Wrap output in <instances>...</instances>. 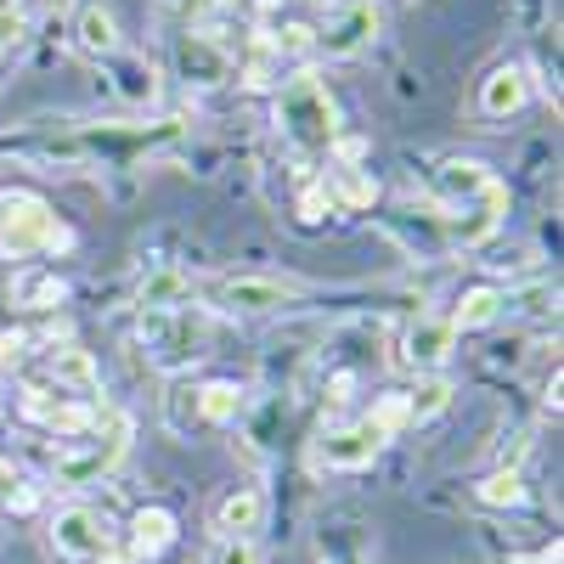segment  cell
Here are the masks:
<instances>
[{"mask_svg": "<svg viewBox=\"0 0 564 564\" xmlns=\"http://www.w3.org/2000/svg\"><path fill=\"white\" fill-rule=\"evenodd\" d=\"M23 34H29V18L18 7H0V52H12Z\"/></svg>", "mask_w": 564, "mask_h": 564, "instance_id": "obj_28", "label": "cell"}, {"mask_svg": "<svg viewBox=\"0 0 564 564\" xmlns=\"http://www.w3.org/2000/svg\"><path fill=\"white\" fill-rule=\"evenodd\" d=\"M525 102H531V68L502 63V68H491V74L480 79V113H486V119H513Z\"/></svg>", "mask_w": 564, "mask_h": 564, "instance_id": "obj_15", "label": "cell"}, {"mask_svg": "<svg viewBox=\"0 0 564 564\" xmlns=\"http://www.w3.org/2000/svg\"><path fill=\"white\" fill-rule=\"evenodd\" d=\"M175 68L186 85H220L231 74V52L220 40H209L204 29H186V34H175Z\"/></svg>", "mask_w": 564, "mask_h": 564, "instance_id": "obj_14", "label": "cell"}, {"mask_svg": "<svg viewBox=\"0 0 564 564\" xmlns=\"http://www.w3.org/2000/svg\"><path fill=\"white\" fill-rule=\"evenodd\" d=\"M327 209H334V193H327L322 181H311L305 193H300V220H311V226H316V220H322Z\"/></svg>", "mask_w": 564, "mask_h": 564, "instance_id": "obj_26", "label": "cell"}, {"mask_svg": "<svg viewBox=\"0 0 564 564\" xmlns=\"http://www.w3.org/2000/svg\"><path fill=\"white\" fill-rule=\"evenodd\" d=\"M164 417H170V430L186 435L198 423V384H186V379H170V395H164Z\"/></svg>", "mask_w": 564, "mask_h": 564, "instance_id": "obj_24", "label": "cell"}, {"mask_svg": "<svg viewBox=\"0 0 564 564\" xmlns=\"http://www.w3.org/2000/svg\"><path fill=\"white\" fill-rule=\"evenodd\" d=\"M209 525H215V542H254V531L265 525V491L260 486H231L215 502Z\"/></svg>", "mask_w": 564, "mask_h": 564, "instance_id": "obj_13", "label": "cell"}, {"mask_svg": "<svg viewBox=\"0 0 564 564\" xmlns=\"http://www.w3.org/2000/svg\"><path fill=\"white\" fill-rule=\"evenodd\" d=\"M175 305H193V276L164 265L141 282V311H175Z\"/></svg>", "mask_w": 564, "mask_h": 564, "instance_id": "obj_21", "label": "cell"}, {"mask_svg": "<svg viewBox=\"0 0 564 564\" xmlns=\"http://www.w3.org/2000/svg\"><path fill=\"white\" fill-rule=\"evenodd\" d=\"M198 294L209 311L220 316H271V311H289L300 305L311 289L294 276H265V271H243V276H209L198 282Z\"/></svg>", "mask_w": 564, "mask_h": 564, "instance_id": "obj_7", "label": "cell"}, {"mask_svg": "<svg viewBox=\"0 0 564 564\" xmlns=\"http://www.w3.org/2000/svg\"><path fill=\"white\" fill-rule=\"evenodd\" d=\"M52 547L74 564H97L113 553V531L102 513H90V508H63L57 520H52Z\"/></svg>", "mask_w": 564, "mask_h": 564, "instance_id": "obj_11", "label": "cell"}, {"mask_svg": "<svg viewBox=\"0 0 564 564\" xmlns=\"http://www.w3.org/2000/svg\"><path fill=\"white\" fill-rule=\"evenodd\" d=\"M475 497H480L486 508H525V502H531L520 468H497V475H486V480L475 486Z\"/></svg>", "mask_w": 564, "mask_h": 564, "instance_id": "obj_23", "label": "cell"}, {"mask_svg": "<svg viewBox=\"0 0 564 564\" xmlns=\"http://www.w3.org/2000/svg\"><path fill=\"white\" fill-rule=\"evenodd\" d=\"M276 135L289 141V153L311 170L316 159L334 153V141H339V102H334V90L322 85V74L300 68L289 85L276 90Z\"/></svg>", "mask_w": 564, "mask_h": 564, "instance_id": "obj_3", "label": "cell"}, {"mask_svg": "<svg viewBox=\"0 0 564 564\" xmlns=\"http://www.w3.org/2000/svg\"><path fill=\"white\" fill-rule=\"evenodd\" d=\"M52 379H57V390H74V395H97L102 390V367H97V356L90 350H79V345H63V350H52Z\"/></svg>", "mask_w": 564, "mask_h": 564, "instance_id": "obj_18", "label": "cell"}, {"mask_svg": "<svg viewBox=\"0 0 564 564\" xmlns=\"http://www.w3.org/2000/svg\"><path fill=\"white\" fill-rule=\"evenodd\" d=\"M558 558H564V553H558V542H547V547H542V553H536L531 564H558Z\"/></svg>", "mask_w": 564, "mask_h": 564, "instance_id": "obj_29", "label": "cell"}, {"mask_svg": "<svg viewBox=\"0 0 564 564\" xmlns=\"http://www.w3.org/2000/svg\"><path fill=\"white\" fill-rule=\"evenodd\" d=\"M175 536H181V520H175L170 508H141L135 520H130V564L164 558L175 547Z\"/></svg>", "mask_w": 564, "mask_h": 564, "instance_id": "obj_17", "label": "cell"}, {"mask_svg": "<svg viewBox=\"0 0 564 564\" xmlns=\"http://www.w3.org/2000/svg\"><path fill=\"white\" fill-rule=\"evenodd\" d=\"M379 29H384V12H379V0H345V7H334L327 12V23L316 29V52L322 57H334V63H345V57H361L372 40H379Z\"/></svg>", "mask_w": 564, "mask_h": 564, "instance_id": "obj_9", "label": "cell"}, {"mask_svg": "<svg viewBox=\"0 0 564 564\" xmlns=\"http://www.w3.org/2000/svg\"><path fill=\"white\" fill-rule=\"evenodd\" d=\"M452 350H457V327L446 322V316H412L406 327H401V345H395V367L401 372H417V379H435V372L452 361Z\"/></svg>", "mask_w": 564, "mask_h": 564, "instance_id": "obj_10", "label": "cell"}, {"mask_svg": "<svg viewBox=\"0 0 564 564\" xmlns=\"http://www.w3.org/2000/svg\"><path fill=\"white\" fill-rule=\"evenodd\" d=\"M74 45L85 57H97V63H113L124 52V34H119V18L102 7V0H85L79 18H74Z\"/></svg>", "mask_w": 564, "mask_h": 564, "instance_id": "obj_16", "label": "cell"}, {"mask_svg": "<svg viewBox=\"0 0 564 564\" xmlns=\"http://www.w3.org/2000/svg\"><path fill=\"white\" fill-rule=\"evenodd\" d=\"M181 124H102V119H34L29 135H18V153H34L45 164H135L159 148H175Z\"/></svg>", "mask_w": 564, "mask_h": 564, "instance_id": "obj_1", "label": "cell"}, {"mask_svg": "<svg viewBox=\"0 0 564 564\" xmlns=\"http://www.w3.org/2000/svg\"><path fill=\"white\" fill-rule=\"evenodd\" d=\"M12 294H18V305H29V311H57V305L68 300V282H63L57 271H18V276H12Z\"/></svg>", "mask_w": 564, "mask_h": 564, "instance_id": "obj_22", "label": "cell"}, {"mask_svg": "<svg viewBox=\"0 0 564 564\" xmlns=\"http://www.w3.org/2000/svg\"><path fill=\"white\" fill-rule=\"evenodd\" d=\"M74 243V231L57 220L34 186H0V260H40Z\"/></svg>", "mask_w": 564, "mask_h": 564, "instance_id": "obj_5", "label": "cell"}, {"mask_svg": "<svg viewBox=\"0 0 564 564\" xmlns=\"http://www.w3.org/2000/svg\"><path fill=\"white\" fill-rule=\"evenodd\" d=\"M220 7V0H193V12H215Z\"/></svg>", "mask_w": 564, "mask_h": 564, "instance_id": "obj_30", "label": "cell"}, {"mask_svg": "<svg viewBox=\"0 0 564 564\" xmlns=\"http://www.w3.org/2000/svg\"><path fill=\"white\" fill-rule=\"evenodd\" d=\"M412 423L406 412V395H379L356 423H334V430H322L311 441V468H367L372 457H379L401 430Z\"/></svg>", "mask_w": 564, "mask_h": 564, "instance_id": "obj_4", "label": "cell"}, {"mask_svg": "<svg viewBox=\"0 0 564 564\" xmlns=\"http://www.w3.org/2000/svg\"><path fill=\"white\" fill-rule=\"evenodd\" d=\"M23 417L45 423V430H57V435H90V430H97V417H102V406L97 401H68V395L52 401V390L23 384Z\"/></svg>", "mask_w": 564, "mask_h": 564, "instance_id": "obj_12", "label": "cell"}, {"mask_svg": "<svg viewBox=\"0 0 564 564\" xmlns=\"http://www.w3.org/2000/svg\"><path fill=\"white\" fill-rule=\"evenodd\" d=\"M249 412V390L231 379H209L198 384V423H238Z\"/></svg>", "mask_w": 564, "mask_h": 564, "instance_id": "obj_19", "label": "cell"}, {"mask_svg": "<svg viewBox=\"0 0 564 564\" xmlns=\"http://www.w3.org/2000/svg\"><path fill=\"white\" fill-rule=\"evenodd\" d=\"M209 564H260V547L254 542H215Z\"/></svg>", "mask_w": 564, "mask_h": 564, "instance_id": "obj_27", "label": "cell"}, {"mask_svg": "<svg viewBox=\"0 0 564 564\" xmlns=\"http://www.w3.org/2000/svg\"><path fill=\"white\" fill-rule=\"evenodd\" d=\"M435 193L446 204V243L452 249H486L508 220V186L480 159H446L435 170Z\"/></svg>", "mask_w": 564, "mask_h": 564, "instance_id": "obj_2", "label": "cell"}, {"mask_svg": "<svg viewBox=\"0 0 564 564\" xmlns=\"http://www.w3.org/2000/svg\"><path fill=\"white\" fill-rule=\"evenodd\" d=\"M452 401V384L446 379H430V384H417V390H406V412H412V423H423V417H435L441 406Z\"/></svg>", "mask_w": 564, "mask_h": 564, "instance_id": "obj_25", "label": "cell"}, {"mask_svg": "<svg viewBox=\"0 0 564 564\" xmlns=\"http://www.w3.org/2000/svg\"><path fill=\"white\" fill-rule=\"evenodd\" d=\"M141 345H148V356H153L164 372H175V379H181V372L209 350V316H204L198 305L141 311Z\"/></svg>", "mask_w": 564, "mask_h": 564, "instance_id": "obj_8", "label": "cell"}, {"mask_svg": "<svg viewBox=\"0 0 564 564\" xmlns=\"http://www.w3.org/2000/svg\"><path fill=\"white\" fill-rule=\"evenodd\" d=\"M130 435H135L130 412H102V417H97V430L79 435V446L57 452V463H52V486H63V491H85V486L108 480L113 468L124 463V452H130Z\"/></svg>", "mask_w": 564, "mask_h": 564, "instance_id": "obj_6", "label": "cell"}, {"mask_svg": "<svg viewBox=\"0 0 564 564\" xmlns=\"http://www.w3.org/2000/svg\"><path fill=\"white\" fill-rule=\"evenodd\" d=\"M502 311H508V294H502V289H468L446 322L457 327V334H475V327H491Z\"/></svg>", "mask_w": 564, "mask_h": 564, "instance_id": "obj_20", "label": "cell"}]
</instances>
